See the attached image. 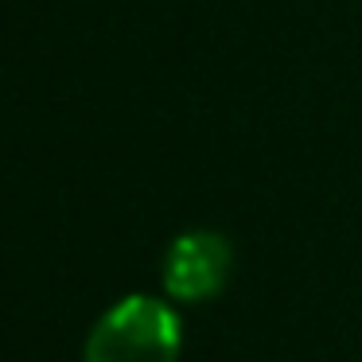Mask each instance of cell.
Listing matches in <instances>:
<instances>
[{
	"label": "cell",
	"instance_id": "1",
	"mask_svg": "<svg viewBox=\"0 0 362 362\" xmlns=\"http://www.w3.org/2000/svg\"><path fill=\"white\" fill-rule=\"evenodd\" d=\"M180 315L156 296H125L94 323L82 362H175Z\"/></svg>",
	"mask_w": 362,
	"mask_h": 362
},
{
	"label": "cell",
	"instance_id": "2",
	"mask_svg": "<svg viewBox=\"0 0 362 362\" xmlns=\"http://www.w3.org/2000/svg\"><path fill=\"white\" fill-rule=\"evenodd\" d=\"M230 269H234V250L218 230H187L172 242L164 257V288L175 300H211L226 288Z\"/></svg>",
	"mask_w": 362,
	"mask_h": 362
}]
</instances>
